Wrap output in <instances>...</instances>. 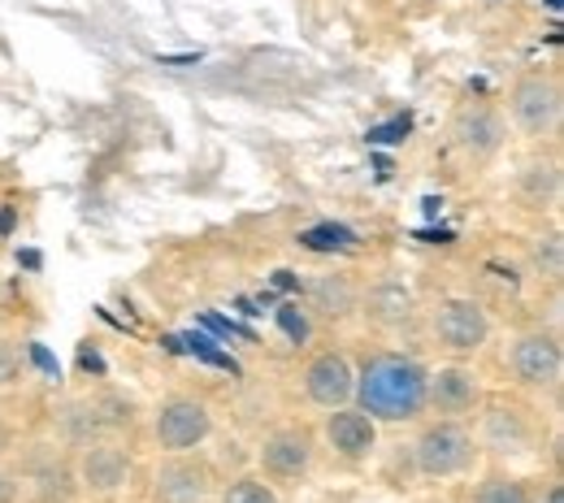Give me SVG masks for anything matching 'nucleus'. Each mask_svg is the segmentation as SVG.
Listing matches in <instances>:
<instances>
[{"mask_svg": "<svg viewBox=\"0 0 564 503\" xmlns=\"http://www.w3.org/2000/svg\"><path fill=\"white\" fill-rule=\"evenodd\" d=\"M425 373L409 357H373L356 373L352 400H360V413L378 422H413L425 413Z\"/></svg>", "mask_w": 564, "mask_h": 503, "instance_id": "nucleus-1", "label": "nucleus"}, {"mask_svg": "<svg viewBox=\"0 0 564 503\" xmlns=\"http://www.w3.org/2000/svg\"><path fill=\"white\" fill-rule=\"evenodd\" d=\"M561 83L556 78H547V74H521L517 83H512V96H508V113H512V122L525 131V135H534V140H543V135H552L556 127H561Z\"/></svg>", "mask_w": 564, "mask_h": 503, "instance_id": "nucleus-2", "label": "nucleus"}, {"mask_svg": "<svg viewBox=\"0 0 564 503\" xmlns=\"http://www.w3.org/2000/svg\"><path fill=\"white\" fill-rule=\"evenodd\" d=\"M413 456H417V469H422L425 478H456V473H465L474 464L478 447H474V434L465 430V426L438 422V426H425L422 430Z\"/></svg>", "mask_w": 564, "mask_h": 503, "instance_id": "nucleus-3", "label": "nucleus"}, {"mask_svg": "<svg viewBox=\"0 0 564 503\" xmlns=\"http://www.w3.org/2000/svg\"><path fill=\"white\" fill-rule=\"evenodd\" d=\"M430 326H434V339H438L447 352H456V357H469V352H478V348L491 339V317H487V308L474 304V299H460V295L438 299Z\"/></svg>", "mask_w": 564, "mask_h": 503, "instance_id": "nucleus-4", "label": "nucleus"}, {"mask_svg": "<svg viewBox=\"0 0 564 503\" xmlns=\"http://www.w3.org/2000/svg\"><path fill=\"white\" fill-rule=\"evenodd\" d=\"M508 364H512V378L521 386H534V391H556L564 373V352L561 339L552 330H530L512 343L508 352Z\"/></svg>", "mask_w": 564, "mask_h": 503, "instance_id": "nucleus-5", "label": "nucleus"}, {"mask_svg": "<svg viewBox=\"0 0 564 503\" xmlns=\"http://www.w3.org/2000/svg\"><path fill=\"white\" fill-rule=\"evenodd\" d=\"M152 434H156V442H161L165 451H192V447H200L213 434V417L200 400H192V395H170V400L156 408V417H152Z\"/></svg>", "mask_w": 564, "mask_h": 503, "instance_id": "nucleus-6", "label": "nucleus"}, {"mask_svg": "<svg viewBox=\"0 0 564 503\" xmlns=\"http://www.w3.org/2000/svg\"><path fill=\"white\" fill-rule=\"evenodd\" d=\"M18 482H26L31 503H74V495H78L74 464L57 456V447H31L22 456Z\"/></svg>", "mask_w": 564, "mask_h": 503, "instance_id": "nucleus-7", "label": "nucleus"}, {"mask_svg": "<svg viewBox=\"0 0 564 503\" xmlns=\"http://www.w3.org/2000/svg\"><path fill=\"white\" fill-rule=\"evenodd\" d=\"M452 140L469 161H491L508 140V122L491 105H465L452 122Z\"/></svg>", "mask_w": 564, "mask_h": 503, "instance_id": "nucleus-8", "label": "nucleus"}, {"mask_svg": "<svg viewBox=\"0 0 564 503\" xmlns=\"http://www.w3.org/2000/svg\"><path fill=\"white\" fill-rule=\"evenodd\" d=\"M478 400H482V382L474 369L447 364L425 378V408H434L438 417H465L478 408Z\"/></svg>", "mask_w": 564, "mask_h": 503, "instance_id": "nucleus-9", "label": "nucleus"}, {"mask_svg": "<svg viewBox=\"0 0 564 503\" xmlns=\"http://www.w3.org/2000/svg\"><path fill=\"white\" fill-rule=\"evenodd\" d=\"M74 478H78V486H87L96 495H113L131 478V456L118 442H105V438L100 442H87V447H78Z\"/></svg>", "mask_w": 564, "mask_h": 503, "instance_id": "nucleus-10", "label": "nucleus"}, {"mask_svg": "<svg viewBox=\"0 0 564 503\" xmlns=\"http://www.w3.org/2000/svg\"><path fill=\"white\" fill-rule=\"evenodd\" d=\"M352 386H356V373L348 357H339V352H322V357L308 360V369H304V395L317 404V408H344L348 400H352Z\"/></svg>", "mask_w": 564, "mask_h": 503, "instance_id": "nucleus-11", "label": "nucleus"}, {"mask_svg": "<svg viewBox=\"0 0 564 503\" xmlns=\"http://www.w3.org/2000/svg\"><path fill=\"white\" fill-rule=\"evenodd\" d=\"M152 495H156V503H209L213 478L200 460L174 456V460H165V464L156 469Z\"/></svg>", "mask_w": 564, "mask_h": 503, "instance_id": "nucleus-12", "label": "nucleus"}, {"mask_svg": "<svg viewBox=\"0 0 564 503\" xmlns=\"http://www.w3.org/2000/svg\"><path fill=\"white\" fill-rule=\"evenodd\" d=\"M261 469L279 482H300L313 469V438L308 430H274L261 442Z\"/></svg>", "mask_w": 564, "mask_h": 503, "instance_id": "nucleus-13", "label": "nucleus"}, {"mask_svg": "<svg viewBox=\"0 0 564 503\" xmlns=\"http://www.w3.org/2000/svg\"><path fill=\"white\" fill-rule=\"evenodd\" d=\"M326 442H330L339 456H348V460L369 456L373 442H378L373 417L360 413V408H348V404H344V408H330V417H326Z\"/></svg>", "mask_w": 564, "mask_h": 503, "instance_id": "nucleus-14", "label": "nucleus"}, {"mask_svg": "<svg viewBox=\"0 0 564 503\" xmlns=\"http://www.w3.org/2000/svg\"><path fill=\"white\" fill-rule=\"evenodd\" d=\"M57 434L74 442V447H87V442H100L109 430V422L100 417V408H96V400L87 395V400H66L62 408H57Z\"/></svg>", "mask_w": 564, "mask_h": 503, "instance_id": "nucleus-15", "label": "nucleus"}, {"mask_svg": "<svg viewBox=\"0 0 564 503\" xmlns=\"http://www.w3.org/2000/svg\"><path fill=\"white\" fill-rule=\"evenodd\" d=\"M365 308H369V313H365L369 321H378V326H387V330H400V326L413 321V291L404 287V283H395V278H382L378 287L369 291Z\"/></svg>", "mask_w": 564, "mask_h": 503, "instance_id": "nucleus-16", "label": "nucleus"}, {"mask_svg": "<svg viewBox=\"0 0 564 503\" xmlns=\"http://www.w3.org/2000/svg\"><path fill=\"white\" fill-rule=\"evenodd\" d=\"M482 442L499 456H521L530 447V426L517 408H491L482 417Z\"/></svg>", "mask_w": 564, "mask_h": 503, "instance_id": "nucleus-17", "label": "nucleus"}, {"mask_svg": "<svg viewBox=\"0 0 564 503\" xmlns=\"http://www.w3.org/2000/svg\"><path fill=\"white\" fill-rule=\"evenodd\" d=\"M308 299H313V308L322 313V317H330V321H344L348 313L356 308V287L348 274H322V278H313V291H308Z\"/></svg>", "mask_w": 564, "mask_h": 503, "instance_id": "nucleus-18", "label": "nucleus"}, {"mask_svg": "<svg viewBox=\"0 0 564 503\" xmlns=\"http://www.w3.org/2000/svg\"><path fill=\"white\" fill-rule=\"evenodd\" d=\"M517 192H521V200L534 205V209L552 205V200L561 196V165H556V161H530V165L517 174Z\"/></svg>", "mask_w": 564, "mask_h": 503, "instance_id": "nucleus-19", "label": "nucleus"}, {"mask_svg": "<svg viewBox=\"0 0 564 503\" xmlns=\"http://www.w3.org/2000/svg\"><path fill=\"white\" fill-rule=\"evenodd\" d=\"M530 261H534V270H539L543 278H561V270H564V243H561V234L534 239V243H530Z\"/></svg>", "mask_w": 564, "mask_h": 503, "instance_id": "nucleus-20", "label": "nucleus"}, {"mask_svg": "<svg viewBox=\"0 0 564 503\" xmlns=\"http://www.w3.org/2000/svg\"><path fill=\"white\" fill-rule=\"evenodd\" d=\"M221 503H282V500L274 495V486H265V478H235L226 486Z\"/></svg>", "mask_w": 564, "mask_h": 503, "instance_id": "nucleus-21", "label": "nucleus"}, {"mask_svg": "<svg viewBox=\"0 0 564 503\" xmlns=\"http://www.w3.org/2000/svg\"><path fill=\"white\" fill-rule=\"evenodd\" d=\"M300 243L304 248H317V252H335V248H348L352 243V230H344V226H317V230H304Z\"/></svg>", "mask_w": 564, "mask_h": 503, "instance_id": "nucleus-22", "label": "nucleus"}, {"mask_svg": "<svg viewBox=\"0 0 564 503\" xmlns=\"http://www.w3.org/2000/svg\"><path fill=\"white\" fill-rule=\"evenodd\" d=\"M478 503H530V495L512 478H487V486L478 491Z\"/></svg>", "mask_w": 564, "mask_h": 503, "instance_id": "nucleus-23", "label": "nucleus"}, {"mask_svg": "<svg viewBox=\"0 0 564 503\" xmlns=\"http://www.w3.org/2000/svg\"><path fill=\"white\" fill-rule=\"evenodd\" d=\"M409 127H413L409 118H395V122H387V127H373L369 140H373V144H400V140L409 135Z\"/></svg>", "mask_w": 564, "mask_h": 503, "instance_id": "nucleus-24", "label": "nucleus"}, {"mask_svg": "<svg viewBox=\"0 0 564 503\" xmlns=\"http://www.w3.org/2000/svg\"><path fill=\"white\" fill-rule=\"evenodd\" d=\"M18 369H22V357H18L9 343H0V386L18 382Z\"/></svg>", "mask_w": 564, "mask_h": 503, "instance_id": "nucleus-25", "label": "nucleus"}, {"mask_svg": "<svg viewBox=\"0 0 564 503\" xmlns=\"http://www.w3.org/2000/svg\"><path fill=\"white\" fill-rule=\"evenodd\" d=\"M279 321H282V330H286V335H291L295 343H304V339H308V321H304V317H300L295 308H282Z\"/></svg>", "mask_w": 564, "mask_h": 503, "instance_id": "nucleus-26", "label": "nucleus"}, {"mask_svg": "<svg viewBox=\"0 0 564 503\" xmlns=\"http://www.w3.org/2000/svg\"><path fill=\"white\" fill-rule=\"evenodd\" d=\"M18 491H22V482H18V473L0 464V503H18Z\"/></svg>", "mask_w": 564, "mask_h": 503, "instance_id": "nucleus-27", "label": "nucleus"}, {"mask_svg": "<svg viewBox=\"0 0 564 503\" xmlns=\"http://www.w3.org/2000/svg\"><path fill=\"white\" fill-rule=\"evenodd\" d=\"M539 503H564V486H561V482H552V486H547V495H543Z\"/></svg>", "mask_w": 564, "mask_h": 503, "instance_id": "nucleus-28", "label": "nucleus"}, {"mask_svg": "<svg viewBox=\"0 0 564 503\" xmlns=\"http://www.w3.org/2000/svg\"><path fill=\"white\" fill-rule=\"evenodd\" d=\"M9 226H13V214H9V209H0V234H4Z\"/></svg>", "mask_w": 564, "mask_h": 503, "instance_id": "nucleus-29", "label": "nucleus"}, {"mask_svg": "<svg viewBox=\"0 0 564 503\" xmlns=\"http://www.w3.org/2000/svg\"><path fill=\"white\" fill-rule=\"evenodd\" d=\"M547 9H561V0H547Z\"/></svg>", "mask_w": 564, "mask_h": 503, "instance_id": "nucleus-30", "label": "nucleus"}]
</instances>
